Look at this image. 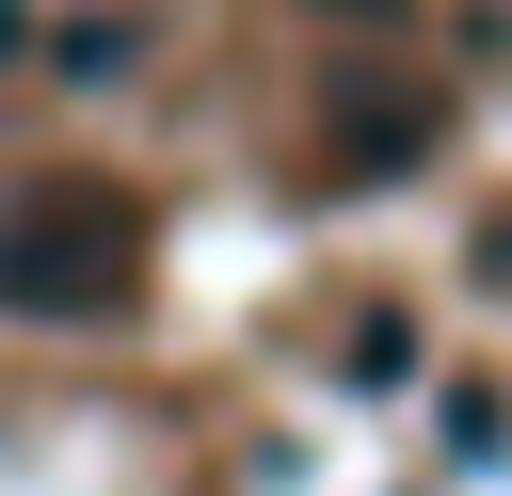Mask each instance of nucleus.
<instances>
[{
  "label": "nucleus",
  "mask_w": 512,
  "mask_h": 496,
  "mask_svg": "<svg viewBox=\"0 0 512 496\" xmlns=\"http://www.w3.org/2000/svg\"><path fill=\"white\" fill-rule=\"evenodd\" d=\"M144 272V208L112 176H32L0 192V320H112Z\"/></svg>",
  "instance_id": "obj_1"
},
{
  "label": "nucleus",
  "mask_w": 512,
  "mask_h": 496,
  "mask_svg": "<svg viewBox=\"0 0 512 496\" xmlns=\"http://www.w3.org/2000/svg\"><path fill=\"white\" fill-rule=\"evenodd\" d=\"M416 368V320H352V384H400Z\"/></svg>",
  "instance_id": "obj_2"
},
{
  "label": "nucleus",
  "mask_w": 512,
  "mask_h": 496,
  "mask_svg": "<svg viewBox=\"0 0 512 496\" xmlns=\"http://www.w3.org/2000/svg\"><path fill=\"white\" fill-rule=\"evenodd\" d=\"M16 32H32V16H16V0H0V64H16Z\"/></svg>",
  "instance_id": "obj_3"
},
{
  "label": "nucleus",
  "mask_w": 512,
  "mask_h": 496,
  "mask_svg": "<svg viewBox=\"0 0 512 496\" xmlns=\"http://www.w3.org/2000/svg\"><path fill=\"white\" fill-rule=\"evenodd\" d=\"M336 16H384V0H336Z\"/></svg>",
  "instance_id": "obj_4"
}]
</instances>
